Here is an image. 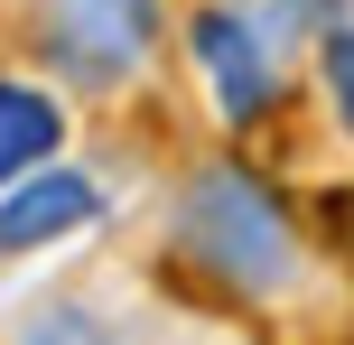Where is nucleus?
Returning a JSON list of instances; mask_svg holds the SVG:
<instances>
[{"label": "nucleus", "mask_w": 354, "mask_h": 345, "mask_svg": "<svg viewBox=\"0 0 354 345\" xmlns=\"http://www.w3.org/2000/svg\"><path fill=\"white\" fill-rule=\"evenodd\" d=\"M177 252L205 280L252 290V299L299 280V234H289L280 196L261 178H243V168H196L187 178V196H177Z\"/></svg>", "instance_id": "nucleus-1"}, {"label": "nucleus", "mask_w": 354, "mask_h": 345, "mask_svg": "<svg viewBox=\"0 0 354 345\" xmlns=\"http://www.w3.org/2000/svg\"><path fill=\"white\" fill-rule=\"evenodd\" d=\"M149 28H159L149 0H66V10L47 19V47H56V66H66L75 84L103 93V84H122V75L140 66Z\"/></svg>", "instance_id": "nucleus-2"}, {"label": "nucleus", "mask_w": 354, "mask_h": 345, "mask_svg": "<svg viewBox=\"0 0 354 345\" xmlns=\"http://www.w3.org/2000/svg\"><path fill=\"white\" fill-rule=\"evenodd\" d=\"M187 47H196V66H205V93H214V112L224 122H261L270 112V93H280V66H270V47H261V28H252L243 10H196L187 19Z\"/></svg>", "instance_id": "nucleus-3"}, {"label": "nucleus", "mask_w": 354, "mask_h": 345, "mask_svg": "<svg viewBox=\"0 0 354 345\" xmlns=\"http://www.w3.org/2000/svg\"><path fill=\"white\" fill-rule=\"evenodd\" d=\"M103 215V187L75 178V168H28L19 187H0V252H47V243L84 234V224Z\"/></svg>", "instance_id": "nucleus-4"}, {"label": "nucleus", "mask_w": 354, "mask_h": 345, "mask_svg": "<svg viewBox=\"0 0 354 345\" xmlns=\"http://www.w3.org/2000/svg\"><path fill=\"white\" fill-rule=\"evenodd\" d=\"M56 140H66V112L37 84H0V187H19L28 168H47Z\"/></svg>", "instance_id": "nucleus-5"}, {"label": "nucleus", "mask_w": 354, "mask_h": 345, "mask_svg": "<svg viewBox=\"0 0 354 345\" xmlns=\"http://www.w3.org/2000/svg\"><path fill=\"white\" fill-rule=\"evenodd\" d=\"M19 345H112L103 317H84V299H47L19 317Z\"/></svg>", "instance_id": "nucleus-6"}, {"label": "nucleus", "mask_w": 354, "mask_h": 345, "mask_svg": "<svg viewBox=\"0 0 354 345\" xmlns=\"http://www.w3.org/2000/svg\"><path fill=\"white\" fill-rule=\"evenodd\" d=\"M317 75H326V103H336V122L354 131V28H326V56H317Z\"/></svg>", "instance_id": "nucleus-7"}, {"label": "nucleus", "mask_w": 354, "mask_h": 345, "mask_svg": "<svg viewBox=\"0 0 354 345\" xmlns=\"http://www.w3.org/2000/svg\"><path fill=\"white\" fill-rule=\"evenodd\" d=\"M289 10H299V19H326V10H336V0H289Z\"/></svg>", "instance_id": "nucleus-8"}]
</instances>
